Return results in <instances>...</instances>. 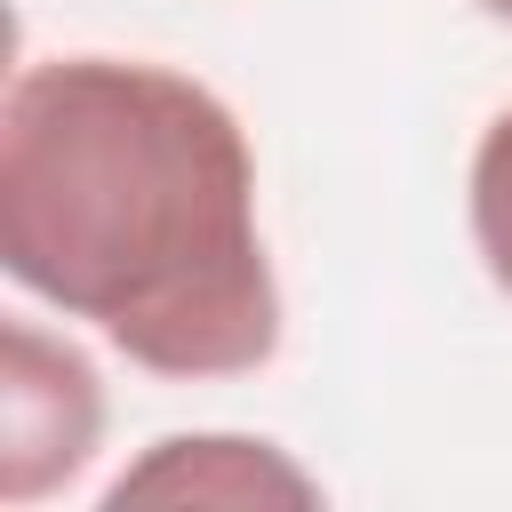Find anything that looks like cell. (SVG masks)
<instances>
[{
	"label": "cell",
	"mask_w": 512,
	"mask_h": 512,
	"mask_svg": "<svg viewBox=\"0 0 512 512\" xmlns=\"http://www.w3.org/2000/svg\"><path fill=\"white\" fill-rule=\"evenodd\" d=\"M0 264L152 376H248L280 352L248 136L168 64L56 56L8 80Z\"/></svg>",
	"instance_id": "cell-1"
},
{
	"label": "cell",
	"mask_w": 512,
	"mask_h": 512,
	"mask_svg": "<svg viewBox=\"0 0 512 512\" xmlns=\"http://www.w3.org/2000/svg\"><path fill=\"white\" fill-rule=\"evenodd\" d=\"M472 240L496 288L512 296V104L480 128V152H472Z\"/></svg>",
	"instance_id": "cell-4"
},
{
	"label": "cell",
	"mask_w": 512,
	"mask_h": 512,
	"mask_svg": "<svg viewBox=\"0 0 512 512\" xmlns=\"http://www.w3.org/2000/svg\"><path fill=\"white\" fill-rule=\"evenodd\" d=\"M264 504V496H288V504H312V480L288 464V456H272L264 440H232V432H200V440H160L136 472H120L112 488H104V504L112 512H128V504Z\"/></svg>",
	"instance_id": "cell-3"
},
{
	"label": "cell",
	"mask_w": 512,
	"mask_h": 512,
	"mask_svg": "<svg viewBox=\"0 0 512 512\" xmlns=\"http://www.w3.org/2000/svg\"><path fill=\"white\" fill-rule=\"evenodd\" d=\"M104 432V392L96 368L40 336L32 320L0 328V504H32L64 488Z\"/></svg>",
	"instance_id": "cell-2"
},
{
	"label": "cell",
	"mask_w": 512,
	"mask_h": 512,
	"mask_svg": "<svg viewBox=\"0 0 512 512\" xmlns=\"http://www.w3.org/2000/svg\"><path fill=\"white\" fill-rule=\"evenodd\" d=\"M480 8H488V16H504V24H512V0H480Z\"/></svg>",
	"instance_id": "cell-5"
}]
</instances>
